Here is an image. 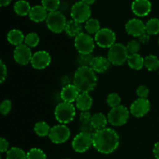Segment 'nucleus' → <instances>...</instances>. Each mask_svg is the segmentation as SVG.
Segmentation results:
<instances>
[{
    "instance_id": "nucleus-1",
    "label": "nucleus",
    "mask_w": 159,
    "mask_h": 159,
    "mask_svg": "<svg viewBox=\"0 0 159 159\" xmlns=\"http://www.w3.org/2000/svg\"><path fill=\"white\" fill-rule=\"evenodd\" d=\"M93 140L94 148L105 155L113 153L118 148L120 144L119 134L109 127L96 130L93 134Z\"/></svg>"
},
{
    "instance_id": "nucleus-2",
    "label": "nucleus",
    "mask_w": 159,
    "mask_h": 159,
    "mask_svg": "<svg viewBox=\"0 0 159 159\" xmlns=\"http://www.w3.org/2000/svg\"><path fill=\"white\" fill-rule=\"evenodd\" d=\"M73 85L80 93H89L97 85V76L90 67H79L75 71Z\"/></svg>"
},
{
    "instance_id": "nucleus-3",
    "label": "nucleus",
    "mask_w": 159,
    "mask_h": 159,
    "mask_svg": "<svg viewBox=\"0 0 159 159\" xmlns=\"http://www.w3.org/2000/svg\"><path fill=\"white\" fill-rule=\"evenodd\" d=\"M75 115V107L70 102H61L54 110V117L61 124H66L71 122Z\"/></svg>"
},
{
    "instance_id": "nucleus-4",
    "label": "nucleus",
    "mask_w": 159,
    "mask_h": 159,
    "mask_svg": "<svg viewBox=\"0 0 159 159\" xmlns=\"http://www.w3.org/2000/svg\"><path fill=\"white\" fill-rule=\"evenodd\" d=\"M129 53L127 47L121 43H116L109 49L107 58L113 65H122L127 61Z\"/></svg>"
},
{
    "instance_id": "nucleus-5",
    "label": "nucleus",
    "mask_w": 159,
    "mask_h": 159,
    "mask_svg": "<svg viewBox=\"0 0 159 159\" xmlns=\"http://www.w3.org/2000/svg\"><path fill=\"white\" fill-rule=\"evenodd\" d=\"M129 117L130 110L122 105L112 108L107 116L108 122L115 127H120L126 124L128 121Z\"/></svg>"
},
{
    "instance_id": "nucleus-6",
    "label": "nucleus",
    "mask_w": 159,
    "mask_h": 159,
    "mask_svg": "<svg viewBox=\"0 0 159 159\" xmlns=\"http://www.w3.org/2000/svg\"><path fill=\"white\" fill-rule=\"evenodd\" d=\"M67 22L68 21L66 20L64 14L57 10L48 13L46 20V24L51 32L60 34L62 31H65Z\"/></svg>"
},
{
    "instance_id": "nucleus-7",
    "label": "nucleus",
    "mask_w": 159,
    "mask_h": 159,
    "mask_svg": "<svg viewBox=\"0 0 159 159\" xmlns=\"http://www.w3.org/2000/svg\"><path fill=\"white\" fill-rule=\"evenodd\" d=\"M95 39L86 33H81L75 38V47L81 54H92L95 48Z\"/></svg>"
},
{
    "instance_id": "nucleus-8",
    "label": "nucleus",
    "mask_w": 159,
    "mask_h": 159,
    "mask_svg": "<svg viewBox=\"0 0 159 159\" xmlns=\"http://www.w3.org/2000/svg\"><path fill=\"white\" fill-rule=\"evenodd\" d=\"M71 146L75 152L83 153L93 146V134L80 132L73 139Z\"/></svg>"
},
{
    "instance_id": "nucleus-9",
    "label": "nucleus",
    "mask_w": 159,
    "mask_h": 159,
    "mask_svg": "<svg viewBox=\"0 0 159 159\" xmlns=\"http://www.w3.org/2000/svg\"><path fill=\"white\" fill-rule=\"evenodd\" d=\"M71 16L72 20L78 23H86L91 16L90 6L82 1L77 2L71 7Z\"/></svg>"
},
{
    "instance_id": "nucleus-10",
    "label": "nucleus",
    "mask_w": 159,
    "mask_h": 159,
    "mask_svg": "<svg viewBox=\"0 0 159 159\" xmlns=\"http://www.w3.org/2000/svg\"><path fill=\"white\" fill-rule=\"evenodd\" d=\"M95 41L100 48L110 49L116 43V34L110 28H102L95 34Z\"/></svg>"
},
{
    "instance_id": "nucleus-11",
    "label": "nucleus",
    "mask_w": 159,
    "mask_h": 159,
    "mask_svg": "<svg viewBox=\"0 0 159 159\" xmlns=\"http://www.w3.org/2000/svg\"><path fill=\"white\" fill-rule=\"evenodd\" d=\"M71 136V131L65 124H58L51 128L49 137L51 142L60 144L66 142Z\"/></svg>"
},
{
    "instance_id": "nucleus-12",
    "label": "nucleus",
    "mask_w": 159,
    "mask_h": 159,
    "mask_svg": "<svg viewBox=\"0 0 159 159\" xmlns=\"http://www.w3.org/2000/svg\"><path fill=\"white\" fill-rule=\"evenodd\" d=\"M33 54L30 48L25 43L16 47L13 51V57L17 64L21 65H26L31 61Z\"/></svg>"
},
{
    "instance_id": "nucleus-13",
    "label": "nucleus",
    "mask_w": 159,
    "mask_h": 159,
    "mask_svg": "<svg viewBox=\"0 0 159 159\" xmlns=\"http://www.w3.org/2000/svg\"><path fill=\"white\" fill-rule=\"evenodd\" d=\"M51 62V57L49 53L45 51H39L33 54L30 63L34 68L41 70L46 68Z\"/></svg>"
},
{
    "instance_id": "nucleus-14",
    "label": "nucleus",
    "mask_w": 159,
    "mask_h": 159,
    "mask_svg": "<svg viewBox=\"0 0 159 159\" xmlns=\"http://www.w3.org/2000/svg\"><path fill=\"white\" fill-rule=\"evenodd\" d=\"M151 108V103L148 99H137L130 106V112L135 117H142L147 114Z\"/></svg>"
},
{
    "instance_id": "nucleus-15",
    "label": "nucleus",
    "mask_w": 159,
    "mask_h": 159,
    "mask_svg": "<svg viewBox=\"0 0 159 159\" xmlns=\"http://www.w3.org/2000/svg\"><path fill=\"white\" fill-rule=\"evenodd\" d=\"M125 29L127 34L132 37H139L146 33L145 24L139 19H131L125 25Z\"/></svg>"
},
{
    "instance_id": "nucleus-16",
    "label": "nucleus",
    "mask_w": 159,
    "mask_h": 159,
    "mask_svg": "<svg viewBox=\"0 0 159 159\" xmlns=\"http://www.w3.org/2000/svg\"><path fill=\"white\" fill-rule=\"evenodd\" d=\"M131 9L137 16H146L152 10V3L149 0H134L131 4Z\"/></svg>"
},
{
    "instance_id": "nucleus-17",
    "label": "nucleus",
    "mask_w": 159,
    "mask_h": 159,
    "mask_svg": "<svg viewBox=\"0 0 159 159\" xmlns=\"http://www.w3.org/2000/svg\"><path fill=\"white\" fill-rule=\"evenodd\" d=\"M80 92L79 91V89L74 85L69 84L62 88L60 96L63 102L72 103L73 102H75Z\"/></svg>"
},
{
    "instance_id": "nucleus-18",
    "label": "nucleus",
    "mask_w": 159,
    "mask_h": 159,
    "mask_svg": "<svg viewBox=\"0 0 159 159\" xmlns=\"http://www.w3.org/2000/svg\"><path fill=\"white\" fill-rule=\"evenodd\" d=\"M110 61L104 56H96L93 57L90 68L97 73H103L110 68Z\"/></svg>"
},
{
    "instance_id": "nucleus-19",
    "label": "nucleus",
    "mask_w": 159,
    "mask_h": 159,
    "mask_svg": "<svg viewBox=\"0 0 159 159\" xmlns=\"http://www.w3.org/2000/svg\"><path fill=\"white\" fill-rule=\"evenodd\" d=\"M48 13L46 9L42 5H37L31 7L29 13V17L34 23H41L47 20Z\"/></svg>"
},
{
    "instance_id": "nucleus-20",
    "label": "nucleus",
    "mask_w": 159,
    "mask_h": 159,
    "mask_svg": "<svg viewBox=\"0 0 159 159\" xmlns=\"http://www.w3.org/2000/svg\"><path fill=\"white\" fill-rule=\"evenodd\" d=\"M93 98L89 93H80L75 101V105L82 112L89 111L93 106Z\"/></svg>"
},
{
    "instance_id": "nucleus-21",
    "label": "nucleus",
    "mask_w": 159,
    "mask_h": 159,
    "mask_svg": "<svg viewBox=\"0 0 159 159\" xmlns=\"http://www.w3.org/2000/svg\"><path fill=\"white\" fill-rule=\"evenodd\" d=\"M107 123H108V119L103 113H96L92 116L91 124L95 131L105 128Z\"/></svg>"
},
{
    "instance_id": "nucleus-22",
    "label": "nucleus",
    "mask_w": 159,
    "mask_h": 159,
    "mask_svg": "<svg viewBox=\"0 0 159 159\" xmlns=\"http://www.w3.org/2000/svg\"><path fill=\"white\" fill-rule=\"evenodd\" d=\"M7 40L11 44L17 47L20 44H23L25 40V37L20 30L12 29L8 33Z\"/></svg>"
},
{
    "instance_id": "nucleus-23",
    "label": "nucleus",
    "mask_w": 159,
    "mask_h": 159,
    "mask_svg": "<svg viewBox=\"0 0 159 159\" xmlns=\"http://www.w3.org/2000/svg\"><path fill=\"white\" fill-rule=\"evenodd\" d=\"M82 30V23H79L75 20H71L67 22L66 26H65V33L69 37H76L78 35L81 34Z\"/></svg>"
},
{
    "instance_id": "nucleus-24",
    "label": "nucleus",
    "mask_w": 159,
    "mask_h": 159,
    "mask_svg": "<svg viewBox=\"0 0 159 159\" xmlns=\"http://www.w3.org/2000/svg\"><path fill=\"white\" fill-rule=\"evenodd\" d=\"M127 62L129 67L134 70H141L144 66V58L139 54H130Z\"/></svg>"
},
{
    "instance_id": "nucleus-25",
    "label": "nucleus",
    "mask_w": 159,
    "mask_h": 159,
    "mask_svg": "<svg viewBox=\"0 0 159 159\" xmlns=\"http://www.w3.org/2000/svg\"><path fill=\"white\" fill-rule=\"evenodd\" d=\"M13 9L17 15L24 16L29 15L30 11L31 9V6L30 3L26 0H19V1L15 2Z\"/></svg>"
},
{
    "instance_id": "nucleus-26",
    "label": "nucleus",
    "mask_w": 159,
    "mask_h": 159,
    "mask_svg": "<svg viewBox=\"0 0 159 159\" xmlns=\"http://www.w3.org/2000/svg\"><path fill=\"white\" fill-rule=\"evenodd\" d=\"M51 128V127H50V126L46 122L40 121V122L36 123V124L34 125V132L37 136L43 138V137L49 135Z\"/></svg>"
},
{
    "instance_id": "nucleus-27",
    "label": "nucleus",
    "mask_w": 159,
    "mask_h": 159,
    "mask_svg": "<svg viewBox=\"0 0 159 159\" xmlns=\"http://www.w3.org/2000/svg\"><path fill=\"white\" fill-rule=\"evenodd\" d=\"M144 67L148 71H156L159 68V59L157 56L150 54L144 57Z\"/></svg>"
},
{
    "instance_id": "nucleus-28",
    "label": "nucleus",
    "mask_w": 159,
    "mask_h": 159,
    "mask_svg": "<svg viewBox=\"0 0 159 159\" xmlns=\"http://www.w3.org/2000/svg\"><path fill=\"white\" fill-rule=\"evenodd\" d=\"M6 159H27L26 153L22 148L12 147L6 152Z\"/></svg>"
},
{
    "instance_id": "nucleus-29",
    "label": "nucleus",
    "mask_w": 159,
    "mask_h": 159,
    "mask_svg": "<svg viewBox=\"0 0 159 159\" xmlns=\"http://www.w3.org/2000/svg\"><path fill=\"white\" fill-rule=\"evenodd\" d=\"M146 33L149 35H156L159 33V19L152 18L145 24Z\"/></svg>"
},
{
    "instance_id": "nucleus-30",
    "label": "nucleus",
    "mask_w": 159,
    "mask_h": 159,
    "mask_svg": "<svg viewBox=\"0 0 159 159\" xmlns=\"http://www.w3.org/2000/svg\"><path fill=\"white\" fill-rule=\"evenodd\" d=\"M85 29L89 34H96L101 29L100 23L96 18H90L85 23Z\"/></svg>"
},
{
    "instance_id": "nucleus-31",
    "label": "nucleus",
    "mask_w": 159,
    "mask_h": 159,
    "mask_svg": "<svg viewBox=\"0 0 159 159\" xmlns=\"http://www.w3.org/2000/svg\"><path fill=\"white\" fill-rule=\"evenodd\" d=\"M40 42V37L36 33H30L25 37L24 43L29 48H35Z\"/></svg>"
},
{
    "instance_id": "nucleus-32",
    "label": "nucleus",
    "mask_w": 159,
    "mask_h": 159,
    "mask_svg": "<svg viewBox=\"0 0 159 159\" xmlns=\"http://www.w3.org/2000/svg\"><path fill=\"white\" fill-rule=\"evenodd\" d=\"M41 5L48 10V12H54L60 6V0H41Z\"/></svg>"
},
{
    "instance_id": "nucleus-33",
    "label": "nucleus",
    "mask_w": 159,
    "mask_h": 159,
    "mask_svg": "<svg viewBox=\"0 0 159 159\" xmlns=\"http://www.w3.org/2000/svg\"><path fill=\"white\" fill-rule=\"evenodd\" d=\"M26 158L27 159H47V156L44 152L40 148L30 149L29 152L26 153Z\"/></svg>"
},
{
    "instance_id": "nucleus-34",
    "label": "nucleus",
    "mask_w": 159,
    "mask_h": 159,
    "mask_svg": "<svg viewBox=\"0 0 159 159\" xmlns=\"http://www.w3.org/2000/svg\"><path fill=\"white\" fill-rule=\"evenodd\" d=\"M94 56L92 54H79L78 57V63L79 64L80 67H90L93 59Z\"/></svg>"
},
{
    "instance_id": "nucleus-35",
    "label": "nucleus",
    "mask_w": 159,
    "mask_h": 159,
    "mask_svg": "<svg viewBox=\"0 0 159 159\" xmlns=\"http://www.w3.org/2000/svg\"><path fill=\"white\" fill-rule=\"evenodd\" d=\"M107 102L109 107H110L111 108H114V107H116L120 105L121 98L117 93H112L109 94L108 96H107Z\"/></svg>"
},
{
    "instance_id": "nucleus-36",
    "label": "nucleus",
    "mask_w": 159,
    "mask_h": 159,
    "mask_svg": "<svg viewBox=\"0 0 159 159\" xmlns=\"http://www.w3.org/2000/svg\"><path fill=\"white\" fill-rule=\"evenodd\" d=\"M126 47H127L129 54H138V51H140V48H141V43L138 40H133L128 42Z\"/></svg>"
},
{
    "instance_id": "nucleus-37",
    "label": "nucleus",
    "mask_w": 159,
    "mask_h": 159,
    "mask_svg": "<svg viewBox=\"0 0 159 159\" xmlns=\"http://www.w3.org/2000/svg\"><path fill=\"white\" fill-rule=\"evenodd\" d=\"M12 103L9 99H5L0 105V112L2 115H7L12 110Z\"/></svg>"
},
{
    "instance_id": "nucleus-38",
    "label": "nucleus",
    "mask_w": 159,
    "mask_h": 159,
    "mask_svg": "<svg viewBox=\"0 0 159 159\" xmlns=\"http://www.w3.org/2000/svg\"><path fill=\"white\" fill-rule=\"evenodd\" d=\"M149 89L145 85H140L138 89H137V96L138 98L141 99H147L148 96H149Z\"/></svg>"
},
{
    "instance_id": "nucleus-39",
    "label": "nucleus",
    "mask_w": 159,
    "mask_h": 159,
    "mask_svg": "<svg viewBox=\"0 0 159 159\" xmlns=\"http://www.w3.org/2000/svg\"><path fill=\"white\" fill-rule=\"evenodd\" d=\"M0 71H1V77H0V82L2 83L6 80L7 77V68L2 61H0Z\"/></svg>"
},
{
    "instance_id": "nucleus-40",
    "label": "nucleus",
    "mask_w": 159,
    "mask_h": 159,
    "mask_svg": "<svg viewBox=\"0 0 159 159\" xmlns=\"http://www.w3.org/2000/svg\"><path fill=\"white\" fill-rule=\"evenodd\" d=\"M9 144L8 142V141L6 139H5L4 138H0V152L2 153L3 152H7L9 151Z\"/></svg>"
},
{
    "instance_id": "nucleus-41",
    "label": "nucleus",
    "mask_w": 159,
    "mask_h": 159,
    "mask_svg": "<svg viewBox=\"0 0 159 159\" xmlns=\"http://www.w3.org/2000/svg\"><path fill=\"white\" fill-rule=\"evenodd\" d=\"M91 119L92 115L89 111L82 112L80 114V116H79V120H80L81 123L89 122V121H91Z\"/></svg>"
},
{
    "instance_id": "nucleus-42",
    "label": "nucleus",
    "mask_w": 159,
    "mask_h": 159,
    "mask_svg": "<svg viewBox=\"0 0 159 159\" xmlns=\"http://www.w3.org/2000/svg\"><path fill=\"white\" fill-rule=\"evenodd\" d=\"M149 40H150V35L148 34L147 33L138 37V41L141 43H147L149 41Z\"/></svg>"
},
{
    "instance_id": "nucleus-43",
    "label": "nucleus",
    "mask_w": 159,
    "mask_h": 159,
    "mask_svg": "<svg viewBox=\"0 0 159 159\" xmlns=\"http://www.w3.org/2000/svg\"><path fill=\"white\" fill-rule=\"evenodd\" d=\"M153 153L155 155V158L159 159V141L155 144L153 148Z\"/></svg>"
},
{
    "instance_id": "nucleus-44",
    "label": "nucleus",
    "mask_w": 159,
    "mask_h": 159,
    "mask_svg": "<svg viewBox=\"0 0 159 159\" xmlns=\"http://www.w3.org/2000/svg\"><path fill=\"white\" fill-rule=\"evenodd\" d=\"M12 1V0H0V6H1L2 7H3V6H8V5L10 4Z\"/></svg>"
},
{
    "instance_id": "nucleus-45",
    "label": "nucleus",
    "mask_w": 159,
    "mask_h": 159,
    "mask_svg": "<svg viewBox=\"0 0 159 159\" xmlns=\"http://www.w3.org/2000/svg\"><path fill=\"white\" fill-rule=\"evenodd\" d=\"M82 2H83L84 3H85V4L90 6V5L93 4V3L96 2V0H82Z\"/></svg>"
},
{
    "instance_id": "nucleus-46",
    "label": "nucleus",
    "mask_w": 159,
    "mask_h": 159,
    "mask_svg": "<svg viewBox=\"0 0 159 159\" xmlns=\"http://www.w3.org/2000/svg\"><path fill=\"white\" fill-rule=\"evenodd\" d=\"M65 159H68V158H65Z\"/></svg>"
},
{
    "instance_id": "nucleus-47",
    "label": "nucleus",
    "mask_w": 159,
    "mask_h": 159,
    "mask_svg": "<svg viewBox=\"0 0 159 159\" xmlns=\"http://www.w3.org/2000/svg\"><path fill=\"white\" fill-rule=\"evenodd\" d=\"M158 43H159V40H158Z\"/></svg>"
}]
</instances>
